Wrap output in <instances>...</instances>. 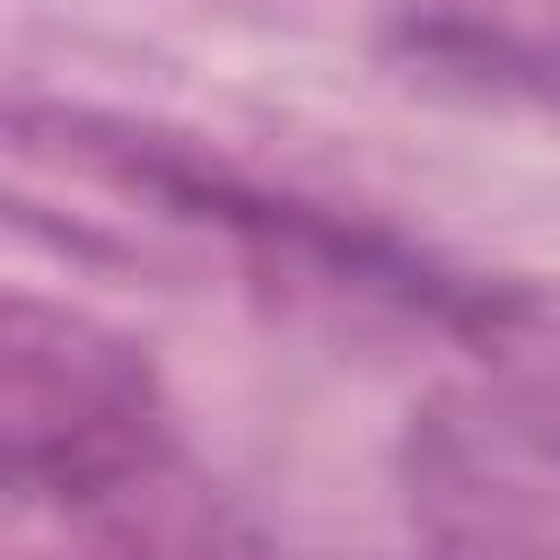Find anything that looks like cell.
Returning a JSON list of instances; mask_svg holds the SVG:
<instances>
[{
	"mask_svg": "<svg viewBox=\"0 0 560 560\" xmlns=\"http://www.w3.org/2000/svg\"><path fill=\"white\" fill-rule=\"evenodd\" d=\"M0 464L18 560H245L158 368L79 306L0 315Z\"/></svg>",
	"mask_w": 560,
	"mask_h": 560,
	"instance_id": "cell-1",
	"label": "cell"
}]
</instances>
